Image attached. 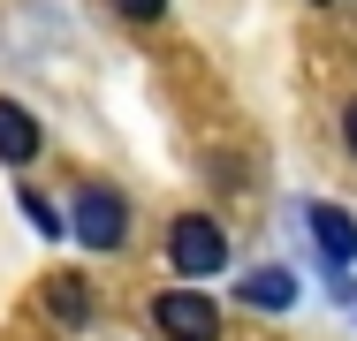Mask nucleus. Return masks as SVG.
Segmentation results:
<instances>
[{
  "mask_svg": "<svg viewBox=\"0 0 357 341\" xmlns=\"http://www.w3.org/2000/svg\"><path fill=\"white\" fill-rule=\"evenodd\" d=\"M69 228L84 251H122V235H130V205H122V190H107V182H84L69 198Z\"/></svg>",
  "mask_w": 357,
  "mask_h": 341,
  "instance_id": "1",
  "label": "nucleus"
},
{
  "mask_svg": "<svg viewBox=\"0 0 357 341\" xmlns=\"http://www.w3.org/2000/svg\"><path fill=\"white\" fill-rule=\"evenodd\" d=\"M167 258H175V273H190V288H198L206 273L228 266V235H220L206 212H183V220L167 228Z\"/></svg>",
  "mask_w": 357,
  "mask_h": 341,
  "instance_id": "2",
  "label": "nucleus"
},
{
  "mask_svg": "<svg viewBox=\"0 0 357 341\" xmlns=\"http://www.w3.org/2000/svg\"><path fill=\"white\" fill-rule=\"evenodd\" d=\"M152 326L167 341H220V303L206 288H167V296L152 303Z\"/></svg>",
  "mask_w": 357,
  "mask_h": 341,
  "instance_id": "3",
  "label": "nucleus"
},
{
  "mask_svg": "<svg viewBox=\"0 0 357 341\" xmlns=\"http://www.w3.org/2000/svg\"><path fill=\"white\" fill-rule=\"evenodd\" d=\"M312 243L327 251V266H335V273H350V258H357V220L342 212V205H312Z\"/></svg>",
  "mask_w": 357,
  "mask_h": 341,
  "instance_id": "4",
  "label": "nucleus"
},
{
  "mask_svg": "<svg viewBox=\"0 0 357 341\" xmlns=\"http://www.w3.org/2000/svg\"><path fill=\"white\" fill-rule=\"evenodd\" d=\"M38 152H46L38 122H31V114H23L15 99H0V159H8V167H31Z\"/></svg>",
  "mask_w": 357,
  "mask_h": 341,
  "instance_id": "5",
  "label": "nucleus"
},
{
  "mask_svg": "<svg viewBox=\"0 0 357 341\" xmlns=\"http://www.w3.org/2000/svg\"><path fill=\"white\" fill-rule=\"evenodd\" d=\"M236 296H243L251 311H289V303H296V273L259 266V273H243V280H236Z\"/></svg>",
  "mask_w": 357,
  "mask_h": 341,
  "instance_id": "6",
  "label": "nucleus"
},
{
  "mask_svg": "<svg viewBox=\"0 0 357 341\" xmlns=\"http://www.w3.org/2000/svg\"><path fill=\"white\" fill-rule=\"evenodd\" d=\"M46 303H54V319H69V326H84V319H91V288H84V280H69V273H61V280H46Z\"/></svg>",
  "mask_w": 357,
  "mask_h": 341,
  "instance_id": "7",
  "label": "nucleus"
},
{
  "mask_svg": "<svg viewBox=\"0 0 357 341\" xmlns=\"http://www.w3.org/2000/svg\"><path fill=\"white\" fill-rule=\"evenodd\" d=\"M23 212H31V228H38V235H69V228H61V212H54L46 198H31V190H23Z\"/></svg>",
  "mask_w": 357,
  "mask_h": 341,
  "instance_id": "8",
  "label": "nucleus"
},
{
  "mask_svg": "<svg viewBox=\"0 0 357 341\" xmlns=\"http://www.w3.org/2000/svg\"><path fill=\"white\" fill-rule=\"evenodd\" d=\"M114 8H122L130 23H152V15H167V0H114Z\"/></svg>",
  "mask_w": 357,
  "mask_h": 341,
  "instance_id": "9",
  "label": "nucleus"
},
{
  "mask_svg": "<svg viewBox=\"0 0 357 341\" xmlns=\"http://www.w3.org/2000/svg\"><path fill=\"white\" fill-rule=\"evenodd\" d=\"M342 136H350V152H357V106H350V114H342Z\"/></svg>",
  "mask_w": 357,
  "mask_h": 341,
  "instance_id": "10",
  "label": "nucleus"
}]
</instances>
